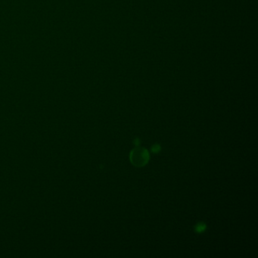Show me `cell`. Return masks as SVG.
Segmentation results:
<instances>
[{
	"label": "cell",
	"mask_w": 258,
	"mask_h": 258,
	"mask_svg": "<svg viewBox=\"0 0 258 258\" xmlns=\"http://www.w3.org/2000/svg\"><path fill=\"white\" fill-rule=\"evenodd\" d=\"M130 161L131 163L137 167H141L145 166L149 160V153L144 148H136L130 153Z\"/></svg>",
	"instance_id": "obj_1"
},
{
	"label": "cell",
	"mask_w": 258,
	"mask_h": 258,
	"mask_svg": "<svg viewBox=\"0 0 258 258\" xmlns=\"http://www.w3.org/2000/svg\"><path fill=\"white\" fill-rule=\"evenodd\" d=\"M204 230H205V225L203 224V223H200V224H198V225L196 226V231H197L198 232H203Z\"/></svg>",
	"instance_id": "obj_2"
},
{
	"label": "cell",
	"mask_w": 258,
	"mask_h": 258,
	"mask_svg": "<svg viewBox=\"0 0 258 258\" xmlns=\"http://www.w3.org/2000/svg\"><path fill=\"white\" fill-rule=\"evenodd\" d=\"M151 151H152L153 152H157V151H160V146L157 145H154V146L152 147V148H151Z\"/></svg>",
	"instance_id": "obj_3"
}]
</instances>
